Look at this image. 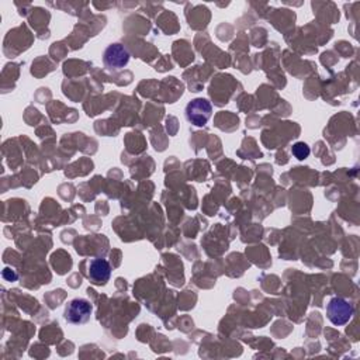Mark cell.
Wrapping results in <instances>:
<instances>
[{"label": "cell", "instance_id": "1", "mask_svg": "<svg viewBox=\"0 0 360 360\" xmlns=\"http://www.w3.org/2000/svg\"><path fill=\"white\" fill-rule=\"evenodd\" d=\"M354 314L353 306L346 302L345 298L341 297H332L329 300V303L327 304V317L331 324L336 327L346 325Z\"/></svg>", "mask_w": 360, "mask_h": 360}, {"label": "cell", "instance_id": "2", "mask_svg": "<svg viewBox=\"0 0 360 360\" xmlns=\"http://www.w3.org/2000/svg\"><path fill=\"white\" fill-rule=\"evenodd\" d=\"M185 114L190 124L196 127H204L213 115V106L207 99L197 97L186 106Z\"/></svg>", "mask_w": 360, "mask_h": 360}, {"label": "cell", "instance_id": "3", "mask_svg": "<svg viewBox=\"0 0 360 360\" xmlns=\"http://www.w3.org/2000/svg\"><path fill=\"white\" fill-rule=\"evenodd\" d=\"M93 307L86 298H74L65 307L64 318L68 324L82 325L90 320Z\"/></svg>", "mask_w": 360, "mask_h": 360}, {"label": "cell", "instance_id": "4", "mask_svg": "<svg viewBox=\"0 0 360 360\" xmlns=\"http://www.w3.org/2000/svg\"><path fill=\"white\" fill-rule=\"evenodd\" d=\"M130 63L129 49L120 42L110 44L103 54V64L110 71H120Z\"/></svg>", "mask_w": 360, "mask_h": 360}, {"label": "cell", "instance_id": "5", "mask_svg": "<svg viewBox=\"0 0 360 360\" xmlns=\"http://www.w3.org/2000/svg\"><path fill=\"white\" fill-rule=\"evenodd\" d=\"M88 277L95 286H106L111 277V266L103 258H96L90 262Z\"/></svg>", "mask_w": 360, "mask_h": 360}, {"label": "cell", "instance_id": "6", "mask_svg": "<svg viewBox=\"0 0 360 360\" xmlns=\"http://www.w3.org/2000/svg\"><path fill=\"white\" fill-rule=\"evenodd\" d=\"M291 154H293V156L295 159L304 161V159H307L310 156L311 149H310V147L306 142H297V144H294L291 147Z\"/></svg>", "mask_w": 360, "mask_h": 360}]
</instances>
